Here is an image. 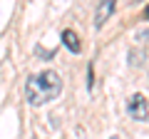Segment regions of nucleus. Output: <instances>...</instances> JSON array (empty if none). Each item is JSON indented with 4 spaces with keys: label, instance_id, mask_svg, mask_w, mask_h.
Here are the masks:
<instances>
[{
    "label": "nucleus",
    "instance_id": "7ed1b4c3",
    "mask_svg": "<svg viewBox=\"0 0 149 139\" xmlns=\"http://www.w3.org/2000/svg\"><path fill=\"white\" fill-rule=\"evenodd\" d=\"M114 5H117V0H100V8H97V15H95V27H104V22L114 13Z\"/></svg>",
    "mask_w": 149,
    "mask_h": 139
},
{
    "label": "nucleus",
    "instance_id": "423d86ee",
    "mask_svg": "<svg viewBox=\"0 0 149 139\" xmlns=\"http://www.w3.org/2000/svg\"><path fill=\"white\" fill-rule=\"evenodd\" d=\"M109 139H119V137H109Z\"/></svg>",
    "mask_w": 149,
    "mask_h": 139
},
{
    "label": "nucleus",
    "instance_id": "f03ea898",
    "mask_svg": "<svg viewBox=\"0 0 149 139\" xmlns=\"http://www.w3.org/2000/svg\"><path fill=\"white\" fill-rule=\"evenodd\" d=\"M127 112L132 119H137V122H149V99L144 95H132L127 102Z\"/></svg>",
    "mask_w": 149,
    "mask_h": 139
},
{
    "label": "nucleus",
    "instance_id": "20e7f679",
    "mask_svg": "<svg viewBox=\"0 0 149 139\" xmlns=\"http://www.w3.org/2000/svg\"><path fill=\"white\" fill-rule=\"evenodd\" d=\"M62 45L70 50V52H74V55L82 52V45H80V40H77V32L74 30H65L62 32Z\"/></svg>",
    "mask_w": 149,
    "mask_h": 139
},
{
    "label": "nucleus",
    "instance_id": "39448f33",
    "mask_svg": "<svg viewBox=\"0 0 149 139\" xmlns=\"http://www.w3.org/2000/svg\"><path fill=\"white\" fill-rule=\"evenodd\" d=\"M147 17H149V8H147Z\"/></svg>",
    "mask_w": 149,
    "mask_h": 139
},
{
    "label": "nucleus",
    "instance_id": "f257e3e1",
    "mask_svg": "<svg viewBox=\"0 0 149 139\" xmlns=\"http://www.w3.org/2000/svg\"><path fill=\"white\" fill-rule=\"evenodd\" d=\"M60 92H62V80L52 70L32 75L25 82V97H27V104H32V107H40V104H47V102L57 99Z\"/></svg>",
    "mask_w": 149,
    "mask_h": 139
}]
</instances>
